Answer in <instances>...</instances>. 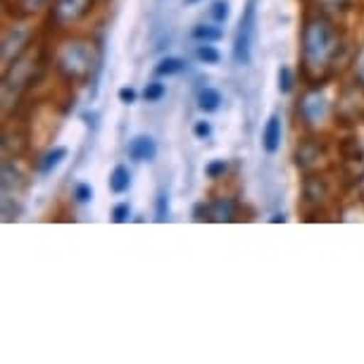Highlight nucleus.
Wrapping results in <instances>:
<instances>
[{
  "mask_svg": "<svg viewBox=\"0 0 364 364\" xmlns=\"http://www.w3.org/2000/svg\"><path fill=\"white\" fill-rule=\"evenodd\" d=\"M277 86H279V93H293V88H295V74L293 70L288 65H281L279 67V72H277Z\"/></svg>",
  "mask_w": 364,
  "mask_h": 364,
  "instance_id": "obj_15",
  "label": "nucleus"
},
{
  "mask_svg": "<svg viewBox=\"0 0 364 364\" xmlns=\"http://www.w3.org/2000/svg\"><path fill=\"white\" fill-rule=\"evenodd\" d=\"M93 3L95 0H53L50 24L55 29H70L93 10Z\"/></svg>",
  "mask_w": 364,
  "mask_h": 364,
  "instance_id": "obj_5",
  "label": "nucleus"
},
{
  "mask_svg": "<svg viewBox=\"0 0 364 364\" xmlns=\"http://www.w3.org/2000/svg\"><path fill=\"white\" fill-rule=\"evenodd\" d=\"M129 219H132V208H129V203H117L112 208V222L114 224H127Z\"/></svg>",
  "mask_w": 364,
  "mask_h": 364,
  "instance_id": "obj_23",
  "label": "nucleus"
},
{
  "mask_svg": "<svg viewBox=\"0 0 364 364\" xmlns=\"http://www.w3.org/2000/svg\"><path fill=\"white\" fill-rule=\"evenodd\" d=\"M188 5H196V3H203V0H186Z\"/></svg>",
  "mask_w": 364,
  "mask_h": 364,
  "instance_id": "obj_29",
  "label": "nucleus"
},
{
  "mask_svg": "<svg viewBox=\"0 0 364 364\" xmlns=\"http://www.w3.org/2000/svg\"><path fill=\"white\" fill-rule=\"evenodd\" d=\"M129 188H132V171H129L127 164H117L109 171V191L114 196H124Z\"/></svg>",
  "mask_w": 364,
  "mask_h": 364,
  "instance_id": "obj_9",
  "label": "nucleus"
},
{
  "mask_svg": "<svg viewBox=\"0 0 364 364\" xmlns=\"http://www.w3.org/2000/svg\"><path fill=\"white\" fill-rule=\"evenodd\" d=\"M67 153H70V150H67L65 146H53V148L48 150V153H43V157H41V160L36 162V169L41 171V174H50L53 169H58L60 164H63V160L67 157Z\"/></svg>",
  "mask_w": 364,
  "mask_h": 364,
  "instance_id": "obj_10",
  "label": "nucleus"
},
{
  "mask_svg": "<svg viewBox=\"0 0 364 364\" xmlns=\"http://www.w3.org/2000/svg\"><path fill=\"white\" fill-rule=\"evenodd\" d=\"M196 58L200 60L203 65H219V60H222V53H219L212 43H200V46L196 48Z\"/></svg>",
  "mask_w": 364,
  "mask_h": 364,
  "instance_id": "obj_16",
  "label": "nucleus"
},
{
  "mask_svg": "<svg viewBox=\"0 0 364 364\" xmlns=\"http://www.w3.org/2000/svg\"><path fill=\"white\" fill-rule=\"evenodd\" d=\"M193 136H196V139L198 141H208L210 139V136H212V124H210V122H196V124H193Z\"/></svg>",
  "mask_w": 364,
  "mask_h": 364,
  "instance_id": "obj_25",
  "label": "nucleus"
},
{
  "mask_svg": "<svg viewBox=\"0 0 364 364\" xmlns=\"http://www.w3.org/2000/svg\"><path fill=\"white\" fill-rule=\"evenodd\" d=\"M360 196H362V200H364V174L360 178Z\"/></svg>",
  "mask_w": 364,
  "mask_h": 364,
  "instance_id": "obj_28",
  "label": "nucleus"
},
{
  "mask_svg": "<svg viewBox=\"0 0 364 364\" xmlns=\"http://www.w3.org/2000/svg\"><path fill=\"white\" fill-rule=\"evenodd\" d=\"M353 74H355V81L360 86H364V46L360 48V53L355 55V63H353Z\"/></svg>",
  "mask_w": 364,
  "mask_h": 364,
  "instance_id": "obj_24",
  "label": "nucleus"
},
{
  "mask_svg": "<svg viewBox=\"0 0 364 364\" xmlns=\"http://www.w3.org/2000/svg\"><path fill=\"white\" fill-rule=\"evenodd\" d=\"M226 171H229V162L219 160V157H217V160H210L208 164H205V176L215 178V181H217V178H224Z\"/></svg>",
  "mask_w": 364,
  "mask_h": 364,
  "instance_id": "obj_19",
  "label": "nucleus"
},
{
  "mask_svg": "<svg viewBox=\"0 0 364 364\" xmlns=\"http://www.w3.org/2000/svg\"><path fill=\"white\" fill-rule=\"evenodd\" d=\"M255 31H257V0H248L243 8V15L238 19L236 36H233V60H236V65L240 67L252 63Z\"/></svg>",
  "mask_w": 364,
  "mask_h": 364,
  "instance_id": "obj_3",
  "label": "nucleus"
},
{
  "mask_svg": "<svg viewBox=\"0 0 364 364\" xmlns=\"http://www.w3.org/2000/svg\"><path fill=\"white\" fill-rule=\"evenodd\" d=\"M127 153L134 162H153L157 157V143L153 141V136L148 134H139L129 141Z\"/></svg>",
  "mask_w": 364,
  "mask_h": 364,
  "instance_id": "obj_7",
  "label": "nucleus"
},
{
  "mask_svg": "<svg viewBox=\"0 0 364 364\" xmlns=\"http://www.w3.org/2000/svg\"><path fill=\"white\" fill-rule=\"evenodd\" d=\"M341 53V33L326 15L307 17L300 33V58L310 79H321L333 70Z\"/></svg>",
  "mask_w": 364,
  "mask_h": 364,
  "instance_id": "obj_1",
  "label": "nucleus"
},
{
  "mask_svg": "<svg viewBox=\"0 0 364 364\" xmlns=\"http://www.w3.org/2000/svg\"><path fill=\"white\" fill-rule=\"evenodd\" d=\"M117 98H119V102H124V105H134L136 98H139V93H136V88L124 86V88H119V93H117Z\"/></svg>",
  "mask_w": 364,
  "mask_h": 364,
  "instance_id": "obj_26",
  "label": "nucleus"
},
{
  "mask_svg": "<svg viewBox=\"0 0 364 364\" xmlns=\"http://www.w3.org/2000/svg\"><path fill=\"white\" fill-rule=\"evenodd\" d=\"M48 3H50V0H17V8L22 10V15H36Z\"/></svg>",
  "mask_w": 364,
  "mask_h": 364,
  "instance_id": "obj_21",
  "label": "nucleus"
},
{
  "mask_svg": "<svg viewBox=\"0 0 364 364\" xmlns=\"http://www.w3.org/2000/svg\"><path fill=\"white\" fill-rule=\"evenodd\" d=\"M281 136H284V124L279 114H269L267 124L262 129V148L267 155H277L281 150Z\"/></svg>",
  "mask_w": 364,
  "mask_h": 364,
  "instance_id": "obj_8",
  "label": "nucleus"
},
{
  "mask_svg": "<svg viewBox=\"0 0 364 364\" xmlns=\"http://www.w3.org/2000/svg\"><path fill=\"white\" fill-rule=\"evenodd\" d=\"M98 53L91 41L84 38H74L67 41L60 48L58 58H55V67L63 74L67 81H86L93 74V70L98 67Z\"/></svg>",
  "mask_w": 364,
  "mask_h": 364,
  "instance_id": "obj_2",
  "label": "nucleus"
},
{
  "mask_svg": "<svg viewBox=\"0 0 364 364\" xmlns=\"http://www.w3.org/2000/svg\"><path fill=\"white\" fill-rule=\"evenodd\" d=\"M164 95H167V86L160 84V81H150L143 88V100L146 102H160Z\"/></svg>",
  "mask_w": 364,
  "mask_h": 364,
  "instance_id": "obj_17",
  "label": "nucleus"
},
{
  "mask_svg": "<svg viewBox=\"0 0 364 364\" xmlns=\"http://www.w3.org/2000/svg\"><path fill=\"white\" fill-rule=\"evenodd\" d=\"M272 224H284L286 222V215H274L272 219H269Z\"/></svg>",
  "mask_w": 364,
  "mask_h": 364,
  "instance_id": "obj_27",
  "label": "nucleus"
},
{
  "mask_svg": "<svg viewBox=\"0 0 364 364\" xmlns=\"http://www.w3.org/2000/svg\"><path fill=\"white\" fill-rule=\"evenodd\" d=\"M231 10H229V0H212L210 5V17L215 19L217 24H224L229 19Z\"/></svg>",
  "mask_w": 364,
  "mask_h": 364,
  "instance_id": "obj_18",
  "label": "nucleus"
},
{
  "mask_svg": "<svg viewBox=\"0 0 364 364\" xmlns=\"http://www.w3.org/2000/svg\"><path fill=\"white\" fill-rule=\"evenodd\" d=\"M198 107H200L203 112H217V109L222 107V93L212 86H205L200 95H198Z\"/></svg>",
  "mask_w": 364,
  "mask_h": 364,
  "instance_id": "obj_14",
  "label": "nucleus"
},
{
  "mask_svg": "<svg viewBox=\"0 0 364 364\" xmlns=\"http://www.w3.org/2000/svg\"><path fill=\"white\" fill-rule=\"evenodd\" d=\"M167 217H169V196L167 191H160L155 200V219L157 222H167Z\"/></svg>",
  "mask_w": 364,
  "mask_h": 364,
  "instance_id": "obj_20",
  "label": "nucleus"
},
{
  "mask_svg": "<svg viewBox=\"0 0 364 364\" xmlns=\"http://www.w3.org/2000/svg\"><path fill=\"white\" fill-rule=\"evenodd\" d=\"M29 41H31V31L22 29V26H15V29H10L8 33H5V38H3V65L5 67L15 65L19 60V55L26 50Z\"/></svg>",
  "mask_w": 364,
  "mask_h": 364,
  "instance_id": "obj_6",
  "label": "nucleus"
},
{
  "mask_svg": "<svg viewBox=\"0 0 364 364\" xmlns=\"http://www.w3.org/2000/svg\"><path fill=\"white\" fill-rule=\"evenodd\" d=\"M191 36H193L198 43H219V41L224 38V29L219 26L217 22L215 24H196L193 31H191Z\"/></svg>",
  "mask_w": 364,
  "mask_h": 364,
  "instance_id": "obj_11",
  "label": "nucleus"
},
{
  "mask_svg": "<svg viewBox=\"0 0 364 364\" xmlns=\"http://www.w3.org/2000/svg\"><path fill=\"white\" fill-rule=\"evenodd\" d=\"M236 217V205L229 198H219L210 203V219L212 222H231Z\"/></svg>",
  "mask_w": 364,
  "mask_h": 364,
  "instance_id": "obj_12",
  "label": "nucleus"
},
{
  "mask_svg": "<svg viewBox=\"0 0 364 364\" xmlns=\"http://www.w3.org/2000/svg\"><path fill=\"white\" fill-rule=\"evenodd\" d=\"M74 200H77L79 205L91 203V200H93V188H91V183H86V181L77 183V186H74Z\"/></svg>",
  "mask_w": 364,
  "mask_h": 364,
  "instance_id": "obj_22",
  "label": "nucleus"
},
{
  "mask_svg": "<svg viewBox=\"0 0 364 364\" xmlns=\"http://www.w3.org/2000/svg\"><path fill=\"white\" fill-rule=\"evenodd\" d=\"M183 70H186V60L176 58V55H167V58H162L157 63L155 74L157 77H174V74H181Z\"/></svg>",
  "mask_w": 364,
  "mask_h": 364,
  "instance_id": "obj_13",
  "label": "nucleus"
},
{
  "mask_svg": "<svg viewBox=\"0 0 364 364\" xmlns=\"http://www.w3.org/2000/svg\"><path fill=\"white\" fill-rule=\"evenodd\" d=\"M298 114L305 127H321L328 119V114H331L328 95L319 86L307 88L302 93V98L298 100Z\"/></svg>",
  "mask_w": 364,
  "mask_h": 364,
  "instance_id": "obj_4",
  "label": "nucleus"
}]
</instances>
